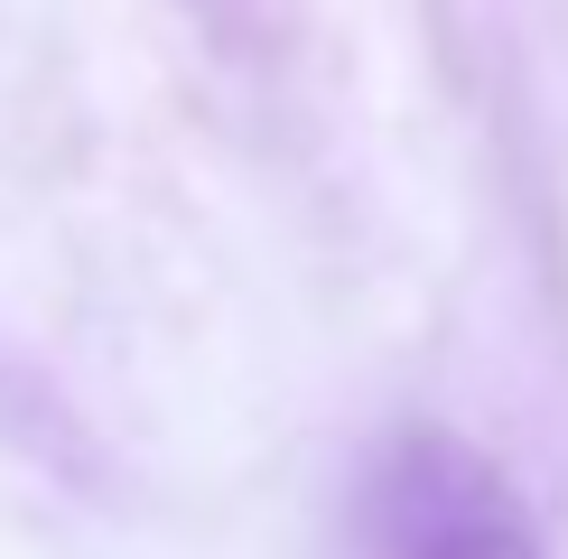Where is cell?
Instances as JSON below:
<instances>
[{
  "mask_svg": "<svg viewBox=\"0 0 568 559\" xmlns=\"http://www.w3.org/2000/svg\"><path fill=\"white\" fill-rule=\"evenodd\" d=\"M354 541L364 559H540V522L485 448L400 429L354 485Z\"/></svg>",
  "mask_w": 568,
  "mask_h": 559,
  "instance_id": "cell-1",
  "label": "cell"
}]
</instances>
